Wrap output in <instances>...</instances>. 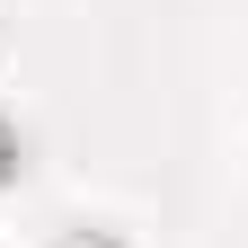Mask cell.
<instances>
[{
	"instance_id": "6da1fadb",
	"label": "cell",
	"mask_w": 248,
	"mask_h": 248,
	"mask_svg": "<svg viewBox=\"0 0 248 248\" xmlns=\"http://www.w3.org/2000/svg\"><path fill=\"white\" fill-rule=\"evenodd\" d=\"M0 169H9V133H0Z\"/></svg>"
},
{
	"instance_id": "7a4b0ae2",
	"label": "cell",
	"mask_w": 248,
	"mask_h": 248,
	"mask_svg": "<svg viewBox=\"0 0 248 248\" xmlns=\"http://www.w3.org/2000/svg\"><path fill=\"white\" fill-rule=\"evenodd\" d=\"M71 248H80V239H71Z\"/></svg>"
}]
</instances>
